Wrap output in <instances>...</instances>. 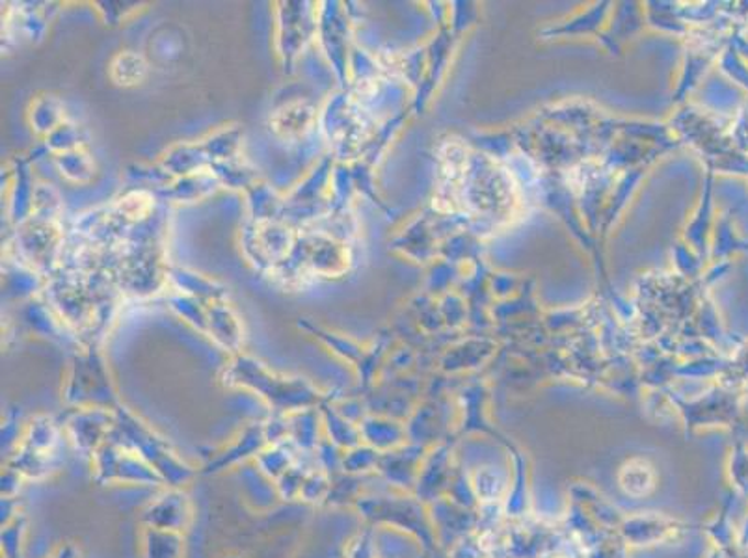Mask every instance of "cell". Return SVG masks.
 <instances>
[{
  "label": "cell",
  "mask_w": 748,
  "mask_h": 558,
  "mask_svg": "<svg viewBox=\"0 0 748 558\" xmlns=\"http://www.w3.org/2000/svg\"><path fill=\"white\" fill-rule=\"evenodd\" d=\"M621 484L627 495H633V498L648 495L656 488L654 468L648 461L632 460L622 469Z\"/></svg>",
  "instance_id": "cell-1"
}]
</instances>
